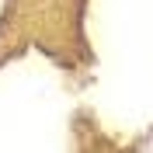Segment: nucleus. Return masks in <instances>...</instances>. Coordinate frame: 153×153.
<instances>
[]
</instances>
